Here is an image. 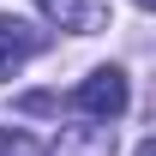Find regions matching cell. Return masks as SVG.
Here are the masks:
<instances>
[{
  "mask_svg": "<svg viewBox=\"0 0 156 156\" xmlns=\"http://www.w3.org/2000/svg\"><path fill=\"white\" fill-rule=\"evenodd\" d=\"M30 48H36V36H30L24 24H6V18H0V78H12V66H18Z\"/></svg>",
  "mask_w": 156,
  "mask_h": 156,
  "instance_id": "cell-3",
  "label": "cell"
},
{
  "mask_svg": "<svg viewBox=\"0 0 156 156\" xmlns=\"http://www.w3.org/2000/svg\"><path fill=\"white\" fill-rule=\"evenodd\" d=\"M0 156H42V144L30 132H18V126H12V132H0Z\"/></svg>",
  "mask_w": 156,
  "mask_h": 156,
  "instance_id": "cell-4",
  "label": "cell"
},
{
  "mask_svg": "<svg viewBox=\"0 0 156 156\" xmlns=\"http://www.w3.org/2000/svg\"><path fill=\"white\" fill-rule=\"evenodd\" d=\"M138 6H150V0H138Z\"/></svg>",
  "mask_w": 156,
  "mask_h": 156,
  "instance_id": "cell-5",
  "label": "cell"
},
{
  "mask_svg": "<svg viewBox=\"0 0 156 156\" xmlns=\"http://www.w3.org/2000/svg\"><path fill=\"white\" fill-rule=\"evenodd\" d=\"M36 6H42V18H54L72 36H90L108 24V0H36Z\"/></svg>",
  "mask_w": 156,
  "mask_h": 156,
  "instance_id": "cell-2",
  "label": "cell"
},
{
  "mask_svg": "<svg viewBox=\"0 0 156 156\" xmlns=\"http://www.w3.org/2000/svg\"><path fill=\"white\" fill-rule=\"evenodd\" d=\"M72 108H78V114H90V120L126 114V72H120V66H96V72L72 90Z\"/></svg>",
  "mask_w": 156,
  "mask_h": 156,
  "instance_id": "cell-1",
  "label": "cell"
}]
</instances>
